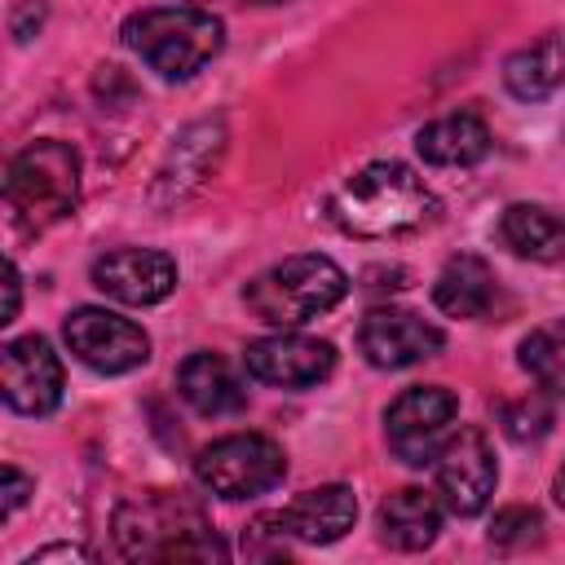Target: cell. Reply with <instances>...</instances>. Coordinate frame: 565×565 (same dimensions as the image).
<instances>
[{
    "mask_svg": "<svg viewBox=\"0 0 565 565\" xmlns=\"http://www.w3.org/2000/svg\"><path fill=\"white\" fill-rule=\"evenodd\" d=\"M437 216L433 190L397 159H375L358 168L331 199V221L358 238L415 234Z\"/></svg>",
    "mask_w": 565,
    "mask_h": 565,
    "instance_id": "1",
    "label": "cell"
},
{
    "mask_svg": "<svg viewBox=\"0 0 565 565\" xmlns=\"http://www.w3.org/2000/svg\"><path fill=\"white\" fill-rule=\"evenodd\" d=\"M115 543L128 561H225V543L212 534L199 503L181 494H146L119 503Z\"/></svg>",
    "mask_w": 565,
    "mask_h": 565,
    "instance_id": "2",
    "label": "cell"
},
{
    "mask_svg": "<svg viewBox=\"0 0 565 565\" xmlns=\"http://www.w3.org/2000/svg\"><path fill=\"white\" fill-rule=\"evenodd\" d=\"M124 44L159 75V79H190L199 75L225 44V26L212 9L172 4V9H141L124 22Z\"/></svg>",
    "mask_w": 565,
    "mask_h": 565,
    "instance_id": "3",
    "label": "cell"
},
{
    "mask_svg": "<svg viewBox=\"0 0 565 565\" xmlns=\"http://www.w3.org/2000/svg\"><path fill=\"white\" fill-rule=\"evenodd\" d=\"M344 296H349V274L331 256H318V252L287 256L243 287V305L278 331L305 327L309 318L335 309Z\"/></svg>",
    "mask_w": 565,
    "mask_h": 565,
    "instance_id": "4",
    "label": "cell"
},
{
    "mask_svg": "<svg viewBox=\"0 0 565 565\" xmlns=\"http://www.w3.org/2000/svg\"><path fill=\"white\" fill-rule=\"evenodd\" d=\"M4 199L26 230H49L66 221L79 203V154L66 141H31L13 154L4 177Z\"/></svg>",
    "mask_w": 565,
    "mask_h": 565,
    "instance_id": "5",
    "label": "cell"
},
{
    "mask_svg": "<svg viewBox=\"0 0 565 565\" xmlns=\"http://www.w3.org/2000/svg\"><path fill=\"white\" fill-rule=\"evenodd\" d=\"M194 477L216 494V499H256L269 494L282 477H287V455L274 437L265 433H230L216 437L212 446L199 450L194 459Z\"/></svg>",
    "mask_w": 565,
    "mask_h": 565,
    "instance_id": "6",
    "label": "cell"
},
{
    "mask_svg": "<svg viewBox=\"0 0 565 565\" xmlns=\"http://www.w3.org/2000/svg\"><path fill=\"white\" fill-rule=\"evenodd\" d=\"M459 415V397L441 384H415L406 388L388 415H384V441L393 450L397 463L406 468H424L437 459V450L450 437V424Z\"/></svg>",
    "mask_w": 565,
    "mask_h": 565,
    "instance_id": "7",
    "label": "cell"
},
{
    "mask_svg": "<svg viewBox=\"0 0 565 565\" xmlns=\"http://www.w3.org/2000/svg\"><path fill=\"white\" fill-rule=\"evenodd\" d=\"M62 335H66V349L102 375L137 371L150 358V335L132 318H119V313L97 309V305H79L75 313H66Z\"/></svg>",
    "mask_w": 565,
    "mask_h": 565,
    "instance_id": "8",
    "label": "cell"
},
{
    "mask_svg": "<svg viewBox=\"0 0 565 565\" xmlns=\"http://www.w3.org/2000/svg\"><path fill=\"white\" fill-rule=\"evenodd\" d=\"M433 468H437V499H441V508L455 512V516H477V512L490 503L494 481H499L490 437H486L477 424L450 433L446 446L437 450Z\"/></svg>",
    "mask_w": 565,
    "mask_h": 565,
    "instance_id": "9",
    "label": "cell"
},
{
    "mask_svg": "<svg viewBox=\"0 0 565 565\" xmlns=\"http://www.w3.org/2000/svg\"><path fill=\"white\" fill-rule=\"evenodd\" d=\"M62 362L44 335H18L0 349V393L18 415H53L62 406Z\"/></svg>",
    "mask_w": 565,
    "mask_h": 565,
    "instance_id": "10",
    "label": "cell"
},
{
    "mask_svg": "<svg viewBox=\"0 0 565 565\" xmlns=\"http://www.w3.org/2000/svg\"><path fill=\"white\" fill-rule=\"evenodd\" d=\"M441 344H446L441 327H433L428 318L397 309V305H375L358 327V349L380 371H402L424 358H437Z\"/></svg>",
    "mask_w": 565,
    "mask_h": 565,
    "instance_id": "11",
    "label": "cell"
},
{
    "mask_svg": "<svg viewBox=\"0 0 565 565\" xmlns=\"http://www.w3.org/2000/svg\"><path fill=\"white\" fill-rule=\"evenodd\" d=\"M243 366L260 384L278 388H313L335 371V349L327 340L300 335V331H278L265 340H252L243 353Z\"/></svg>",
    "mask_w": 565,
    "mask_h": 565,
    "instance_id": "12",
    "label": "cell"
},
{
    "mask_svg": "<svg viewBox=\"0 0 565 565\" xmlns=\"http://www.w3.org/2000/svg\"><path fill=\"white\" fill-rule=\"evenodd\" d=\"M93 287L119 305H159L177 291V260L154 247H115L93 260Z\"/></svg>",
    "mask_w": 565,
    "mask_h": 565,
    "instance_id": "13",
    "label": "cell"
},
{
    "mask_svg": "<svg viewBox=\"0 0 565 565\" xmlns=\"http://www.w3.org/2000/svg\"><path fill=\"white\" fill-rule=\"evenodd\" d=\"M353 521H358V494L349 486H318V490L296 494L282 508V525L291 530V539L313 543V547L344 539L353 530Z\"/></svg>",
    "mask_w": 565,
    "mask_h": 565,
    "instance_id": "14",
    "label": "cell"
},
{
    "mask_svg": "<svg viewBox=\"0 0 565 565\" xmlns=\"http://www.w3.org/2000/svg\"><path fill=\"white\" fill-rule=\"evenodd\" d=\"M177 393L190 402V411L221 419V415H238L247 406V388L234 375V366L216 353H190L177 366Z\"/></svg>",
    "mask_w": 565,
    "mask_h": 565,
    "instance_id": "15",
    "label": "cell"
},
{
    "mask_svg": "<svg viewBox=\"0 0 565 565\" xmlns=\"http://www.w3.org/2000/svg\"><path fill=\"white\" fill-rule=\"evenodd\" d=\"M433 300H437V309L450 313V318H486V313L494 309V300H499L494 269H490L481 256H472V252L450 256L446 269H441L437 282H433Z\"/></svg>",
    "mask_w": 565,
    "mask_h": 565,
    "instance_id": "16",
    "label": "cell"
},
{
    "mask_svg": "<svg viewBox=\"0 0 565 565\" xmlns=\"http://www.w3.org/2000/svg\"><path fill=\"white\" fill-rule=\"evenodd\" d=\"M415 150L433 168H472L490 150V128L477 115H468V110L441 115V119H433V124L419 128Z\"/></svg>",
    "mask_w": 565,
    "mask_h": 565,
    "instance_id": "17",
    "label": "cell"
},
{
    "mask_svg": "<svg viewBox=\"0 0 565 565\" xmlns=\"http://www.w3.org/2000/svg\"><path fill=\"white\" fill-rule=\"evenodd\" d=\"M441 530V499L406 486L380 503V539L397 552H424Z\"/></svg>",
    "mask_w": 565,
    "mask_h": 565,
    "instance_id": "18",
    "label": "cell"
},
{
    "mask_svg": "<svg viewBox=\"0 0 565 565\" xmlns=\"http://www.w3.org/2000/svg\"><path fill=\"white\" fill-rule=\"evenodd\" d=\"M499 238L525 260H539V265L565 260V216L543 203H512L499 216Z\"/></svg>",
    "mask_w": 565,
    "mask_h": 565,
    "instance_id": "19",
    "label": "cell"
},
{
    "mask_svg": "<svg viewBox=\"0 0 565 565\" xmlns=\"http://www.w3.org/2000/svg\"><path fill=\"white\" fill-rule=\"evenodd\" d=\"M503 84L516 102H543L565 84V40L543 35L503 62Z\"/></svg>",
    "mask_w": 565,
    "mask_h": 565,
    "instance_id": "20",
    "label": "cell"
},
{
    "mask_svg": "<svg viewBox=\"0 0 565 565\" xmlns=\"http://www.w3.org/2000/svg\"><path fill=\"white\" fill-rule=\"evenodd\" d=\"M521 366L530 371V380L552 393V397H565V318H552L543 327H534L525 340H521Z\"/></svg>",
    "mask_w": 565,
    "mask_h": 565,
    "instance_id": "21",
    "label": "cell"
},
{
    "mask_svg": "<svg viewBox=\"0 0 565 565\" xmlns=\"http://www.w3.org/2000/svg\"><path fill=\"white\" fill-rule=\"evenodd\" d=\"M499 428H503L512 441H521V446L547 437V433H552V402H547V393L539 388V393H525V397L503 402V406H499Z\"/></svg>",
    "mask_w": 565,
    "mask_h": 565,
    "instance_id": "22",
    "label": "cell"
},
{
    "mask_svg": "<svg viewBox=\"0 0 565 565\" xmlns=\"http://www.w3.org/2000/svg\"><path fill=\"white\" fill-rule=\"evenodd\" d=\"M543 539V516L525 503H512V508H499L494 521H490V543L512 552V547H530Z\"/></svg>",
    "mask_w": 565,
    "mask_h": 565,
    "instance_id": "23",
    "label": "cell"
},
{
    "mask_svg": "<svg viewBox=\"0 0 565 565\" xmlns=\"http://www.w3.org/2000/svg\"><path fill=\"white\" fill-rule=\"evenodd\" d=\"M287 539H291V530L282 525V512H260L243 530V552L247 556H287Z\"/></svg>",
    "mask_w": 565,
    "mask_h": 565,
    "instance_id": "24",
    "label": "cell"
},
{
    "mask_svg": "<svg viewBox=\"0 0 565 565\" xmlns=\"http://www.w3.org/2000/svg\"><path fill=\"white\" fill-rule=\"evenodd\" d=\"M31 477L26 472H18V468H4V516H13L22 503H26V494H31Z\"/></svg>",
    "mask_w": 565,
    "mask_h": 565,
    "instance_id": "25",
    "label": "cell"
},
{
    "mask_svg": "<svg viewBox=\"0 0 565 565\" xmlns=\"http://www.w3.org/2000/svg\"><path fill=\"white\" fill-rule=\"evenodd\" d=\"M44 561H93V552H84V547H75V543H57V547L31 552L22 565H44Z\"/></svg>",
    "mask_w": 565,
    "mask_h": 565,
    "instance_id": "26",
    "label": "cell"
},
{
    "mask_svg": "<svg viewBox=\"0 0 565 565\" xmlns=\"http://www.w3.org/2000/svg\"><path fill=\"white\" fill-rule=\"evenodd\" d=\"M4 291H9V300H4V318L0 322H13L18 318V296H22V278H18V265L13 260L4 265Z\"/></svg>",
    "mask_w": 565,
    "mask_h": 565,
    "instance_id": "27",
    "label": "cell"
},
{
    "mask_svg": "<svg viewBox=\"0 0 565 565\" xmlns=\"http://www.w3.org/2000/svg\"><path fill=\"white\" fill-rule=\"evenodd\" d=\"M552 494H556V503L565 508V463H561V472H556V486H552Z\"/></svg>",
    "mask_w": 565,
    "mask_h": 565,
    "instance_id": "28",
    "label": "cell"
},
{
    "mask_svg": "<svg viewBox=\"0 0 565 565\" xmlns=\"http://www.w3.org/2000/svg\"><path fill=\"white\" fill-rule=\"evenodd\" d=\"M185 4H194V9H207V4H212V0H185Z\"/></svg>",
    "mask_w": 565,
    "mask_h": 565,
    "instance_id": "29",
    "label": "cell"
},
{
    "mask_svg": "<svg viewBox=\"0 0 565 565\" xmlns=\"http://www.w3.org/2000/svg\"><path fill=\"white\" fill-rule=\"evenodd\" d=\"M256 4H282V0H256Z\"/></svg>",
    "mask_w": 565,
    "mask_h": 565,
    "instance_id": "30",
    "label": "cell"
}]
</instances>
